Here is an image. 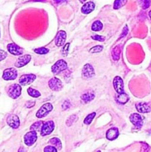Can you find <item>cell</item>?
<instances>
[{
	"instance_id": "6da1fadb",
	"label": "cell",
	"mask_w": 151,
	"mask_h": 152,
	"mask_svg": "<svg viewBox=\"0 0 151 152\" xmlns=\"http://www.w3.org/2000/svg\"><path fill=\"white\" fill-rule=\"evenodd\" d=\"M21 91H22V87L18 84H13L10 86L7 94L12 99H17L21 95Z\"/></svg>"
},
{
	"instance_id": "7a4b0ae2",
	"label": "cell",
	"mask_w": 151,
	"mask_h": 152,
	"mask_svg": "<svg viewBox=\"0 0 151 152\" xmlns=\"http://www.w3.org/2000/svg\"><path fill=\"white\" fill-rule=\"evenodd\" d=\"M67 67H68V65H67L66 62L64 61L63 59H60L52 66V72L54 74H58L62 71H65L67 69Z\"/></svg>"
},
{
	"instance_id": "3957f363",
	"label": "cell",
	"mask_w": 151,
	"mask_h": 152,
	"mask_svg": "<svg viewBox=\"0 0 151 152\" xmlns=\"http://www.w3.org/2000/svg\"><path fill=\"white\" fill-rule=\"evenodd\" d=\"M130 120L133 126L137 129H140L143 126L144 123V118L139 114H132L130 117Z\"/></svg>"
},
{
	"instance_id": "277c9868",
	"label": "cell",
	"mask_w": 151,
	"mask_h": 152,
	"mask_svg": "<svg viewBox=\"0 0 151 152\" xmlns=\"http://www.w3.org/2000/svg\"><path fill=\"white\" fill-rule=\"evenodd\" d=\"M53 110V105L50 103H45L39 108L36 113V117L38 118H42L46 117L50 111Z\"/></svg>"
},
{
	"instance_id": "5b68a950",
	"label": "cell",
	"mask_w": 151,
	"mask_h": 152,
	"mask_svg": "<svg viewBox=\"0 0 151 152\" xmlns=\"http://www.w3.org/2000/svg\"><path fill=\"white\" fill-rule=\"evenodd\" d=\"M54 123L53 121H47L43 123L41 129V136H46L49 135L54 130Z\"/></svg>"
},
{
	"instance_id": "8992f818",
	"label": "cell",
	"mask_w": 151,
	"mask_h": 152,
	"mask_svg": "<svg viewBox=\"0 0 151 152\" xmlns=\"http://www.w3.org/2000/svg\"><path fill=\"white\" fill-rule=\"evenodd\" d=\"M37 135L36 132L35 131H31V132H28L24 137V141H25V145L28 146H31L34 142L36 141Z\"/></svg>"
},
{
	"instance_id": "52a82bcc",
	"label": "cell",
	"mask_w": 151,
	"mask_h": 152,
	"mask_svg": "<svg viewBox=\"0 0 151 152\" xmlns=\"http://www.w3.org/2000/svg\"><path fill=\"white\" fill-rule=\"evenodd\" d=\"M17 71L15 68H7L3 71L2 78L4 80H13L17 77Z\"/></svg>"
},
{
	"instance_id": "ba28073f",
	"label": "cell",
	"mask_w": 151,
	"mask_h": 152,
	"mask_svg": "<svg viewBox=\"0 0 151 152\" xmlns=\"http://www.w3.org/2000/svg\"><path fill=\"white\" fill-rule=\"evenodd\" d=\"M48 84L51 90L55 91H60L62 88V86H63L62 81L60 80H59L58 78H56V77H53V78L50 79Z\"/></svg>"
},
{
	"instance_id": "9c48e42d",
	"label": "cell",
	"mask_w": 151,
	"mask_h": 152,
	"mask_svg": "<svg viewBox=\"0 0 151 152\" xmlns=\"http://www.w3.org/2000/svg\"><path fill=\"white\" fill-rule=\"evenodd\" d=\"M113 86L114 89L117 94H122L124 93V82L123 80L120 77L117 76L113 80Z\"/></svg>"
},
{
	"instance_id": "30bf717a",
	"label": "cell",
	"mask_w": 151,
	"mask_h": 152,
	"mask_svg": "<svg viewBox=\"0 0 151 152\" xmlns=\"http://www.w3.org/2000/svg\"><path fill=\"white\" fill-rule=\"evenodd\" d=\"M7 123L12 129H18L20 125L19 117L15 114H10L7 117Z\"/></svg>"
},
{
	"instance_id": "8fae6325",
	"label": "cell",
	"mask_w": 151,
	"mask_h": 152,
	"mask_svg": "<svg viewBox=\"0 0 151 152\" xmlns=\"http://www.w3.org/2000/svg\"><path fill=\"white\" fill-rule=\"evenodd\" d=\"M95 75V71L93 67L90 64H86L83 67L82 69V76L84 78L88 79L91 78Z\"/></svg>"
},
{
	"instance_id": "7c38bea8",
	"label": "cell",
	"mask_w": 151,
	"mask_h": 152,
	"mask_svg": "<svg viewBox=\"0 0 151 152\" xmlns=\"http://www.w3.org/2000/svg\"><path fill=\"white\" fill-rule=\"evenodd\" d=\"M36 77L34 74H25L22 75L19 79V83L22 86H27L32 83L36 80Z\"/></svg>"
},
{
	"instance_id": "4fadbf2b",
	"label": "cell",
	"mask_w": 151,
	"mask_h": 152,
	"mask_svg": "<svg viewBox=\"0 0 151 152\" xmlns=\"http://www.w3.org/2000/svg\"><path fill=\"white\" fill-rule=\"evenodd\" d=\"M7 50L10 52L11 54L15 55V56H19V55L22 54L23 53V49L18 46L17 45L14 44V43H10L8 44L7 46Z\"/></svg>"
},
{
	"instance_id": "5bb4252c",
	"label": "cell",
	"mask_w": 151,
	"mask_h": 152,
	"mask_svg": "<svg viewBox=\"0 0 151 152\" xmlns=\"http://www.w3.org/2000/svg\"><path fill=\"white\" fill-rule=\"evenodd\" d=\"M67 34L64 31H59L58 32L57 35H56V39H55V44L58 47H60V46L63 45L64 43H65V40H66Z\"/></svg>"
},
{
	"instance_id": "9a60e30c",
	"label": "cell",
	"mask_w": 151,
	"mask_h": 152,
	"mask_svg": "<svg viewBox=\"0 0 151 152\" xmlns=\"http://www.w3.org/2000/svg\"><path fill=\"white\" fill-rule=\"evenodd\" d=\"M137 111L140 113H149L151 111V105L146 102H139L136 105Z\"/></svg>"
},
{
	"instance_id": "2e32d148",
	"label": "cell",
	"mask_w": 151,
	"mask_h": 152,
	"mask_svg": "<svg viewBox=\"0 0 151 152\" xmlns=\"http://www.w3.org/2000/svg\"><path fill=\"white\" fill-rule=\"evenodd\" d=\"M30 59L31 56L30 55H24V56H20L15 64V66L16 68H22V67L26 65L30 61Z\"/></svg>"
},
{
	"instance_id": "e0dca14e",
	"label": "cell",
	"mask_w": 151,
	"mask_h": 152,
	"mask_svg": "<svg viewBox=\"0 0 151 152\" xmlns=\"http://www.w3.org/2000/svg\"><path fill=\"white\" fill-rule=\"evenodd\" d=\"M118 130L117 128H112L110 129L106 133V137L109 140H114L118 137Z\"/></svg>"
},
{
	"instance_id": "ac0fdd59",
	"label": "cell",
	"mask_w": 151,
	"mask_h": 152,
	"mask_svg": "<svg viewBox=\"0 0 151 152\" xmlns=\"http://www.w3.org/2000/svg\"><path fill=\"white\" fill-rule=\"evenodd\" d=\"M95 9V4L92 1H88L84 4V5L81 7V13L84 14H88V13H91L93 10Z\"/></svg>"
},
{
	"instance_id": "d6986e66",
	"label": "cell",
	"mask_w": 151,
	"mask_h": 152,
	"mask_svg": "<svg viewBox=\"0 0 151 152\" xmlns=\"http://www.w3.org/2000/svg\"><path fill=\"white\" fill-rule=\"evenodd\" d=\"M115 100L120 104H125L129 100V96L124 92L122 94H118L115 96Z\"/></svg>"
},
{
	"instance_id": "ffe728a7",
	"label": "cell",
	"mask_w": 151,
	"mask_h": 152,
	"mask_svg": "<svg viewBox=\"0 0 151 152\" xmlns=\"http://www.w3.org/2000/svg\"><path fill=\"white\" fill-rule=\"evenodd\" d=\"M121 48L120 45H117L112 50V57L113 59V60L117 61L120 58V54H121Z\"/></svg>"
},
{
	"instance_id": "44dd1931",
	"label": "cell",
	"mask_w": 151,
	"mask_h": 152,
	"mask_svg": "<svg viewBox=\"0 0 151 152\" xmlns=\"http://www.w3.org/2000/svg\"><path fill=\"white\" fill-rule=\"evenodd\" d=\"M95 98V95L93 93H85L83 95H81V99L84 102V103H87V102H90L91 100H93Z\"/></svg>"
},
{
	"instance_id": "7402d4cb",
	"label": "cell",
	"mask_w": 151,
	"mask_h": 152,
	"mask_svg": "<svg viewBox=\"0 0 151 152\" xmlns=\"http://www.w3.org/2000/svg\"><path fill=\"white\" fill-rule=\"evenodd\" d=\"M50 142L53 145H54V147H56L57 149L61 150L62 148V142H61L60 140L58 139L56 137H53L52 139H50Z\"/></svg>"
},
{
	"instance_id": "603a6c76",
	"label": "cell",
	"mask_w": 151,
	"mask_h": 152,
	"mask_svg": "<svg viewBox=\"0 0 151 152\" xmlns=\"http://www.w3.org/2000/svg\"><path fill=\"white\" fill-rule=\"evenodd\" d=\"M103 28V25L100 21H96L92 25V30L93 31H99Z\"/></svg>"
},
{
	"instance_id": "cb8c5ba5",
	"label": "cell",
	"mask_w": 151,
	"mask_h": 152,
	"mask_svg": "<svg viewBox=\"0 0 151 152\" xmlns=\"http://www.w3.org/2000/svg\"><path fill=\"white\" fill-rule=\"evenodd\" d=\"M127 0H115L113 4V8L115 9V10H116V9L118 10L120 7H123V6L127 3Z\"/></svg>"
},
{
	"instance_id": "d4e9b609",
	"label": "cell",
	"mask_w": 151,
	"mask_h": 152,
	"mask_svg": "<svg viewBox=\"0 0 151 152\" xmlns=\"http://www.w3.org/2000/svg\"><path fill=\"white\" fill-rule=\"evenodd\" d=\"M28 93L30 96H31L32 97L34 98L38 97V96H40V95H41V94H40L38 91L36 90V89L32 88H29L28 89Z\"/></svg>"
},
{
	"instance_id": "484cf974",
	"label": "cell",
	"mask_w": 151,
	"mask_h": 152,
	"mask_svg": "<svg viewBox=\"0 0 151 152\" xmlns=\"http://www.w3.org/2000/svg\"><path fill=\"white\" fill-rule=\"evenodd\" d=\"M142 9H147L150 6L151 0H138Z\"/></svg>"
},
{
	"instance_id": "4316f807",
	"label": "cell",
	"mask_w": 151,
	"mask_h": 152,
	"mask_svg": "<svg viewBox=\"0 0 151 152\" xmlns=\"http://www.w3.org/2000/svg\"><path fill=\"white\" fill-rule=\"evenodd\" d=\"M42 125H43V122L41 121H38L36 122V123H34V124H33L32 126H30V130L35 131V132L40 131V129H41Z\"/></svg>"
},
{
	"instance_id": "83f0119b",
	"label": "cell",
	"mask_w": 151,
	"mask_h": 152,
	"mask_svg": "<svg viewBox=\"0 0 151 152\" xmlns=\"http://www.w3.org/2000/svg\"><path fill=\"white\" fill-rule=\"evenodd\" d=\"M95 116H96V113H95V112L91 113V114H90L89 115H87V117H86V118L84 119V124L90 125V123H92V121H93V119H94Z\"/></svg>"
},
{
	"instance_id": "f1b7e54d",
	"label": "cell",
	"mask_w": 151,
	"mask_h": 152,
	"mask_svg": "<svg viewBox=\"0 0 151 152\" xmlns=\"http://www.w3.org/2000/svg\"><path fill=\"white\" fill-rule=\"evenodd\" d=\"M77 120H78V117H77L76 115L70 116V117L69 118H68V120H67L66 125L68 126H71L75 122L77 121Z\"/></svg>"
},
{
	"instance_id": "f546056e",
	"label": "cell",
	"mask_w": 151,
	"mask_h": 152,
	"mask_svg": "<svg viewBox=\"0 0 151 152\" xmlns=\"http://www.w3.org/2000/svg\"><path fill=\"white\" fill-rule=\"evenodd\" d=\"M35 53H38V54H45V53H48L49 50L47 48H36L34 50Z\"/></svg>"
},
{
	"instance_id": "4dcf8cb0",
	"label": "cell",
	"mask_w": 151,
	"mask_h": 152,
	"mask_svg": "<svg viewBox=\"0 0 151 152\" xmlns=\"http://www.w3.org/2000/svg\"><path fill=\"white\" fill-rule=\"evenodd\" d=\"M103 50V47L101 45H96L95 46V47L92 48L90 50V53H99V52H101L102 50Z\"/></svg>"
},
{
	"instance_id": "1f68e13d",
	"label": "cell",
	"mask_w": 151,
	"mask_h": 152,
	"mask_svg": "<svg viewBox=\"0 0 151 152\" xmlns=\"http://www.w3.org/2000/svg\"><path fill=\"white\" fill-rule=\"evenodd\" d=\"M69 47H70V44L69 43H67V44L64 46L63 49H62V53L65 56H66L67 55H68V51H69Z\"/></svg>"
},
{
	"instance_id": "d6a6232c",
	"label": "cell",
	"mask_w": 151,
	"mask_h": 152,
	"mask_svg": "<svg viewBox=\"0 0 151 152\" xmlns=\"http://www.w3.org/2000/svg\"><path fill=\"white\" fill-rule=\"evenodd\" d=\"M92 39H94V40H96V41L103 42V41H105V37H102V36L96 35V36H93V37H92Z\"/></svg>"
},
{
	"instance_id": "836d02e7",
	"label": "cell",
	"mask_w": 151,
	"mask_h": 152,
	"mask_svg": "<svg viewBox=\"0 0 151 152\" xmlns=\"http://www.w3.org/2000/svg\"><path fill=\"white\" fill-rule=\"evenodd\" d=\"M58 149L56 148H55L54 146H50V145H48V146L45 147L44 149V151L45 152H49V151H57Z\"/></svg>"
},
{
	"instance_id": "e575fe53",
	"label": "cell",
	"mask_w": 151,
	"mask_h": 152,
	"mask_svg": "<svg viewBox=\"0 0 151 152\" xmlns=\"http://www.w3.org/2000/svg\"><path fill=\"white\" fill-rule=\"evenodd\" d=\"M7 52H5L4 50H1V49H0V61L5 59V58L7 57Z\"/></svg>"
},
{
	"instance_id": "d590c367",
	"label": "cell",
	"mask_w": 151,
	"mask_h": 152,
	"mask_svg": "<svg viewBox=\"0 0 151 152\" xmlns=\"http://www.w3.org/2000/svg\"><path fill=\"white\" fill-rule=\"evenodd\" d=\"M70 102L68 100H65L63 102V104H62V108L64 110L68 109L70 108Z\"/></svg>"
},
{
	"instance_id": "8d00e7d4",
	"label": "cell",
	"mask_w": 151,
	"mask_h": 152,
	"mask_svg": "<svg viewBox=\"0 0 151 152\" xmlns=\"http://www.w3.org/2000/svg\"><path fill=\"white\" fill-rule=\"evenodd\" d=\"M34 105H35V102L34 101H28V102H27L25 103V106L27 108H32Z\"/></svg>"
},
{
	"instance_id": "74e56055",
	"label": "cell",
	"mask_w": 151,
	"mask_h": 152,
	"mask_svg": "<svg viewBox=\"0 0 151 152\" xmlns=\"http://www.w3.org/2000/svg\"><path fill=\"white\" fill-rule=\"evenodd\" d=\"M127 33H128V28H127V26H125L124 28V29H123L122 34H121V35L120 38H122V37H125V36L127 34Z\"/></svg>"
},
{
	"instance_id": "f35d334b",
	"label": "cell",
	"mask_w": 151,
	"mask_h": 152,
	"mask_svg": "<svg viewBox=\"0 0 151 152\" xmlns=\"http://www.w3.org/2000/svg\"><path fill=\"white\" fill-rule=\"evenodd\" d=\"M54 2L56 4H63V3H66L68 1V0H53Z\"/></svg>"
},
{
	"instance_id": "ab89813d",
	"label": "cell",
	"mask_w": 151,
	"mask_h": 152,
	"mask_svg": "<svg viewBox=\"0 0 151 152\" xmlns=\"http://www.w3.org/2000/svg\"><path fill=\"white\" fill-rule=\"evenodd\" d=\"M149 17H150V20H151V10H150V12H149Z\"/></svg>"
},
{
	"instance_id": "60d3db41",
	"label": "cell",
	"mask_w": 151,
	"mask_h": 152,
	"mask_svg": "<svg viewBox=\"0 0 151 152\" xmlns=\"http://www.w3.org/2000/svg\"><path fill=\"white\" fill-rule=\"evenodd\" d=\"M80 1H81V3H84V2H85L86 1H87V0H79Z\"/></svg>"
}]
</instances>
